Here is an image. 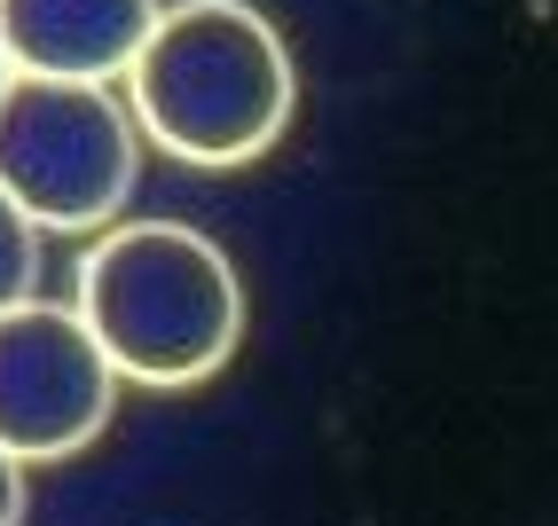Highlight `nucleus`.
Here are the masks:
<instances>
[{
	"mask_svg": "<svg viewBox=\"0 0 558 526\" xmlns=\"http://www.w3.org/2000/svg\"><path fill=\"white\" fill-rule=\"evenodd\" d=\"M71 307L87 315L119 378L150 393L205 386L244 346V276L190 220H110L87 236Z\"/></svg>",
	"mask_w": 558,
	"mask_h": 526,
	"instance_id": "obj_2",
	"label": "nucleus"
},
{
	"mask_svg": "<svg viewBox=\"0 0 558 526\" xmlns=\"http://www.w3.org/2000/svg\"><path fill=\"white\" fill-rule=\"evenodd\" d=\"M9 79H16V56H9V40H0V95H9Z\"/></svg>",
	"mask_w": 558,
	"mask_h": 526,
	"instance_id": "obj_8",
	"label": "nucleus"
},
{
	"mask_svg": "<svg viewBox=\"0 0 558 526\" xmlns=\"http://www.w3.org/2000/svg\"><path fill=\"white\" fill-rule=\"evenodd\" d=\"M142 126L126 87L16 71L0 95V189L48 236H102L142 173Z\"/></svg>",
	"mask_w": 558,
	"mask_h": 526,
	"instance_id": "obj_3",
	"label": "nucleus"
},
{
	"mask_svg": "<svg viewBox=\"0 0 558 526\" xmlns=\"http://www.w3.org/2000/svg\"><path fill=\"white\" fill-rule=\"evenodd\" d=\"M158 16L166 0H0V40H9L16 71L119 87Z\"/></svg>",
	"mask_w": 558,
	"mask_h": 526,
	"instance_id": "obj_5",
	"label": "nucleus"
},
{
	"mask_svg": "<svg viewBox=\"0 0 558 526\" xmlns=\"http://www.w3.org/2000/svg\"><path fill=\"white\" fill-rule=\"evenodd\" d=\"M32 464L16 456V448H0V526H24V511H32V479H24Z\"/></svg>",
	"mask_w": 558,
	"mask_h": 526,
	"instance_id": "obj_7",
	"label": "nucleus"
},
{
	"mask_svg": "<svg viewBox=\"0 0 558 526\" xmlns=\"http://www.w3.org/2000/svg\"><path fill=\"white\" fill-rule=\"evenodd\" d=\"M119 362L80 307H56L40 291L0 307V448H16L24 464L95 448L119 417Z\"/></svg>",
	"mask_w": 558,
	"mask_h": 526,
	"instance_id": "obj_4",
	"label": "nucleus"
},
{
	"mask_svg": "<svg viewBox=\"0 0 558 526\" xmlns=\"http://www.w3.org/2000/svg\"><path fill=\"white\" fill-rule=\"evenodd\" d=\"M119 87L150 149L197 173H236L283 142L300 110V63L252 0H166Z\"/></svg>",
	"mask_w": 558,
	"mask_h": 526,
	"instance_id": "obj_1",
	"label": "nucleus"
},
{
	"mask_svg": "<svg viewBox=\"0 0 558 526\" xmlns=\"http://www.w3.org/2000/svg\"><path fill=\"white\" fill-rule=\"evenodd\" d=\"M40 220H32L9 189H0V307H16V298L40 291Z\"/></svg>",
	"mask_w": 558,
	"mask_h": 526,
	"instance_id": "obj_6",
	"label": "nucleus"
}]
</instances>
